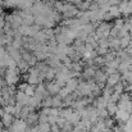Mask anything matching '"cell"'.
<instances>
[{
    "mask_svg": "<svg viewBox=\"0 0 132 132\" xmlns=\"http://www.w3.org/2000/svg\"><path fill=\"white\" fill-rule=\"evenodd\" d=\"M19 69L18 67H8L6 68V72H5V76H4V80L6 82V85H17L19 82Z\"/></svg>",
    "mask_w": 132,
    "mask_h": 132,
    "instance_id": "1",
    "label": "cell"
},
{
    "mask_svg": "<svg viewBox=\"0 0 132 132\" xmlns=\"http://www.w3.org/2000/svg\"><path fill=\"white\" fill-rule=\"evenodd\" d=\"M110 32H112V26L108 23V22H101L99 24V27L96 28L95 31V35L97 36V39H109L110 36Z\"/></svg>",
    "mask_w": 132,
    "mask_h": 132,
    "instance_id": "2",
    "label": "cell"
},
{
    "mask_svg": "<svg viewBox=\"0 0 132 132\" xmlns=\"http://www.w3.org/2000/svg\"><path fill=\"white\" fill-rule=\"evenodd\" d=\"M94 80H95V82L97 84V85H100L101 87L104 88V85H106V80H108V75H106V72L103 69V71H96V73H95V77H94Z\"/></svg>",
    "mask_w": 132,
    "mask_h": 132,
    "instance_id": "3",
    "label": "cell"
},
{
    "mask_svg": "<svg viewBox=\"0 0 132 132\" xmlns=\"http://www.w3.org/2000/svg\"><path fill=\"white\" fill-rule=\"evenodd\" d=\"M12 126H13L15 132H26L27 127H28L26 119H21V118H15V121H14V123Z\"/></svg>",
    "mask_w": 132,
    "mask_h": 132,
    "instance_id": "4",
    "label": "cell"
},
{
    "mask_svg": "<svg viewBox=\"0 0 132 132\" xmlns=\"http://www.w3.org/2000/svg\"><path fill=\"white\" fill-rule=\"evenodd\" d=\"M108 103H109V99H106L105 96H97V97L94 100L92 105H94L97 110H101V109H106Z\"/></svg>",
    "mask_w": 132,
    "mask_h": 132,
    "instance_id": "5",
    "label": "cell"
},
{
    "mask_svg": "<svg viewBox=\"0 0 132 132\" xmlns=\"http://www.w3.org/2000/svg\"><path fill=\"white\" fill-rule=\"evenodd\" d=\"M116 119L119 122V125H125L128 119H130V117H131V113L130 112H126V110H122V109H118V112L116 113Z\"/></svg>",
    "mask_w": 132,
    "mask_h": 132,
    "instance_id": "6",
    "label": "cell"
},
{
    "mask_svg": "<svg viewBox=\"0 0 132 132\" xmlns=\"http://www.w3.org/2000/svg\"><path fill=\"white\" fill-rule=\"evenodd\" d=\"M46 90H47V92L51 95V96H54V95H58L59 94V91H60V86L55 82V80L54 81H47L46 84Z\"/></svg>",
    "mask_w": 132,
    "mask_h": 132,
    "instance_id": "7",
    "label": "cell"
},
{
    "mask_svg": "<svg viewBox=\"0 0 132 132\" xmlns=\"http://www.w3.org/2000/svg\"><path fill=\"white\" fill-rule=\"evenodd\" d=\"M35 95H36L37 97H40L41 100H44L46 96H49V95H50V94L47 92V90H46V85H45L44 82H40L39 85H36Z\"/></svg>",
    "mask_w": 132,
    "mask_h": 132,
    "instance_id": "8",
    "label": "cell"
},
{
    "mask_svg": "<svg viewBox=\"0 0 132 132\" xmlns=\"http://www.w3.org/2000/svg\"><path fill=\"white\" fill-rule=\"evenodd\" d=\"M15 100H17V103L21 104L22 106H26V105H28L30 96H28L24 91H17V94H15Z\"/></svg>",
    "mask_w": 132,
    "mask_h": 132,
    "instance_id": "9",
    "label": "cell"
},
{
    "mask_svg": "<svg viewBox=\"0 0 132 132\" xmlns=\"http://www.w3.org/2000/svg\"><path fill=\"white\" fill-rule=\"evenodd\" d=\"M122 81V76L119 73H112L108 76V80H106V86H110V87H114L118 82Z\"/></svg>",
    "mask_w": 132,
    "mask_h": 132,
    "instance_id": "10",
    "label": "cell"
},
{
    "mask_svg": "<svg viewBox=\"0 0 132 132\" xmlns=\"http://www.w3.org/2000/svg\"><path fill=\"white\" fill-rule=\"evenodd\" d=\"M0 121L3 122V125H4V127H9V126H12L13 123H14V121H15V117L13 116V114H9V113H4L1 117H0Z\"/></svg>",
    "mask_w": 132,
    "mask_h": 132,
    "instance_id": "11",
    "label": "cell"
},
{
    "mask_svg": "<svg viewBox=\"0 0 132 132\" xmlns=\"http://www.w3.org/2000/svg\"><path fill=\"white\" fill-rule=\"evenodd\" d=\"M26 122L28 126H37L39 125V113H36L35 110L30 113V116L26 118Z\"/></svg>",
    "mask_w": 132,
    "mask_h": 132,
    "instance_id": "12",
    "label": "cell"
},
{
    "mask_svg": "<svg viewBox=\"0 0 132 132\" xmlns=\"http://www.w3.org/2000/svg\"><path fill=\"white\" fill-rule=\"evenodd\" d=\"M78 81H77V78H75V77H72V78H69L68 81H67V84H65V86L64 87L67 88L69 92H75L77 87H78Z\"/></svg>",
    "mask_w": 132,
    "mask_h": 132,
    "instance_id": "13",
    "label": "cell"
},
{
    "mask_svg": "<svg viewBox=\"0 0 132 132\" xmlns=\"http://www.w3.org/2000/svg\"><path fill=\"white\" fill-rule=\"evenodd\" d=\"M95 73H96V69H95L92 65H87L86 68H84L82 76H84V78H86V80H92V78L95 77Z\"/></svg>",
    "mask_w": 132,
    "mask_h": 132,
    "instance_id": "14",
    "label": "cell"
},
{
    "mask_svg": "<svg viewBox=\"0 0 132 132\" xmlns=\"http://www.w3.org/2000/svg\"><path fill=\"white\" fill-rule=\"evenodd\" d=\"M17 67H18V69H19V72H21V73H27V72H28V69L31 68V65H30L24 59L19 60V62L17 63Z\"/></svg>",
    "mask_w": 132,
    "mask_h": 132,
    "instance_id": "15",
    "label": "cell"
},
{
    "mask_svg": "<svg viewBox=\"0 0 132 132\" xmlns=\"http://www.w3.org/2000/svg\"><path fill=\"white\" fill-rule=\"evenodd\" d=\"M41 103H43V100L40 99V97H37L36 95H34V96H30V100H28V105L30 106H32V108H39V106H41Z\"/></svg>",
    "mask_w": 132,
    "mask_h": 132,
    "instance_id": "16",
    "label": "cell"
},
{
    "mask_svg": "<svg viewBox=\"0 0 132 132\" xmlns=\"http://www.w3.org/2000/svg\"><path fill=\"white\" fill-rule=\"evenodd\" d=\"M108 13H109V15H110L112 18H119V15L122 14V13H121V9H119L118 5H112Z\"/></svg>",
    "mask_w": 132,
    "mask_h": 132,
    "instance_id": "17",
    "label": "cell"
},
{
    "mask_svg": "<svg viewBox=\"0 0 132 132\" xmlns=\"http://www.w3.org/2000/svg\"><path fill=\"white\" fill-rule=\"evenodd\" d=\"M106 110H108L109 116H116V113L118 112V104L113 103V101H109L108 105H106Z\"/></svg>",
    "mask_w": 132,
    "mask_h": 132,
    "instance_id": "18",
    "label": "cell"
},
{
    "mask_svg": "<svg viewBox=\"0 0 132 132\" xmlns=\"http://www.w3.org/2000/svg\"><path fill=\"white\" fill-rule=\"evenodd\" d=\"M64 106V103H63V99L59 96V95H54L53 96V108H62Z\"/></svg>",
    "mask_w": 132,
    "mask_h": 132,
    "instance_id": "19",
    "label": "cell"
},
{
    "mask_svg": "<svg viewBox=\"0 0 132 132\" xmlns=\"http://www.w3.org/2000/svg\"><path fill=\"white\" fill-rule=\"evenodd\" d=\"M131 36L130 35H127V36H125V37H121V49H126V47H128L130 44H131Z\"/></svg>",
    "mask_w": 132,
    "mask_h": 132,
    "instance_id": "20",
    "label": "cell"
},
{
    "mask_svg": "<svg viewBox=\"0 0 132 132\" xmlns=\"http://www.w3.org/2000/svg\"><path fill=\"white\" fill-rule=\"evenodd\" d=\"M122 81H123L126 85L132 84V71H127V72L123 73V76H122Z\"/></svg>",
    "mask_w": 132,
    "mask_h": 132,
    "instance_id": "21",
    "label": "cell"
},
{
    "mask_svg": "<svg viewBox=\"0 0 132 132\" xmlns=\"http://www.w3.org/2000/svg\"><path fill=\"white\" fill-rule=\"evenodd\" d=\"M41 106H45V108H51V106H53V96H51V95L46 96L44 100H43Z\"/></svg>",
    "mask_w": 132,
    "mask_h": 132,
    "instance_id": "22",
    "label": "cell"
},
{
    "mask_svg": "<svg viewBox=\"0 0 132 132\" xmlns=\"http://www.w3.org/2000/svg\"><path fill=\"white\" fill-rule=\"evenodd\" d=\"M4 112H5V113H9V114H13V116L15 117L17 108H15V105H5V106H4Z\"/></svg>",
    "mask_w": 132,
    "mask_h": 132,
    "instance_id": "23",
    "label": "cell"
},
{
    "mask_svg": "<svg viewBox=\"0 0 132 132\" xmlns=\"http://www.w3.org/2000/svg\"><path fill=\"white\" fill-rule=\"evenodd\" d=\"M35 91H36V86L35 85H28V87L26 88V94L28 95V96H34L35 95Z\"/></svg>",
    "mask_w": 132,
    "mask_h": 132,
    "instance_id": "24",
    "label": "cell"
},
{
    "mask_svg": "<svg viewBox=\"0 0 132 132\" xmlns=\"http://www.w3.org/2000/svg\"><path fill=\"white\" fill-rule=\"evenodd\" d=\"M39 123H49V116L39 113Z\"/></svg>",
    "mask_w": 132,
    "mask_h": 132,
    "instance_id": "25",
    "label": "cell"
},
{
    "mask_svg": "<svg viewBox=\"0 0 132 132\" xmlns=\"http://www.w3.org/2000/svg\"><path fill=\"white\" fill-rule=\"evenodd\" d=\"M108 117H109V113H108L106 109H101V110H99V118H100V119H106Z\"/></svg>",
    "mask_w": 132,
    "mask_h": 132,
    "instance_id": "26",
    "label": "cell"
},
{
    "mask_svg": "<svg viewBox=\"0 0 132 132\" xmlns=\"http://www.w3.org/2000/svg\"><path fill=\"white\" fill-rule=\"evenodd\" d=\"M28 85H30V84H27V82L24 81L23 84H19V85L17 86V90H18V91H26V88L28 87Z\"/></svg>",
    "mask_w": 132,
    "mask_h": 132,
    "instance_id": "27",
    "label": "cell"
},
{
    "mask_svg": "<svg viewBox=\"0 0 132 132\" xmlns=\"http://www.w3.org/2000/svg\"><path fill=\"white\" fill-rule=\"evenodd\" d=\"M112 132H123V127H122V125L114 126V127L112 128Z\"/></svg>",
    "mask_w": 132,
    "mask_h": 132,
    "instance_id": "28",
    "label": "cell"
},
{
    "mask_svg": "<svg viewBox=\"0 0 132 132\" xmlns=\"http://www.w3.org/2000/svg\"><path fill=\"white\" fill-rule=\"evenodd\" d=\"M65 3H69V4H75V5H78L82 0H64Z\"/></svg>",
    "mask_w": 132,
    "mask_h": 132,
    "instance_id": "29",
    "label": "cell"
},
{
    "mask_svg": "<svg viewBox=\"0 0 132 132\" xmlns=\"http://www.w3.org/2000/svg\"><path fill=\"white\" fill-rule=\"evenodd\" d=\"M126 91L131 95V97H132V84H130V85H127V86H126Z\"/></svg>",
    "mask_w": 132,
    "mask_h": 132,
    "instance_id": "30",
    "label": "cell"
},
{
    "mask_svg": "<svg viewBox=\"0 0 132 132\" xmlns=\"http://www.w3.org/2000/svg\"><path fill=\"white\" fill-rule=\"evenodd\" d=\"M4 131V125H3V122L0 121V132H3Z\"/></svg>",
    "mask_w": 132,
    "mask_h": 132,
    "instance_id": "31",
    "label": "cell"
},
{
    "mask_svg": "<svg viewBox=\"0 0 132 132\" xmlns=\"http://www.w3.org/2000/svg\"><path fill=\"white\" fill-rule=\"evenodd\" d=\"M130 71H132V64H131V65H130Z\"/></svg>",
    "mask_w": 132,
    "mask_h": 132,
    "instance_id": "32",
    "label": "cell"
},
{
    "mask_svg": "<svg viewBox=\"0 0 132 132\" xmlns=\"http://www.w3.org/2000/svg\"><path fill=\"white\" fill-rule=\"evenodd\" d=\"M130 22H131V23H132V17H131V19H130Z\"/></svg>",
    "mask_w": 132,
    "mask_h": 132,
    "instance_id": "33",
    "label": "cell"
},
{
    "mask_svg": "<svg viewBox=\"0 0 132 132\" xmlns=\"http://www.w3.org/2000/svg\"><path fill=\"white\" fill-rule=\"evenodd\" d=\"M1 87H3V85H1V84H0V88H1Z\"/></svg>",
    "mask_w": 132,
    "mask_h": 132,
    "instance_id": "34",
    "label": "cell"
},
{
    "mask_svg": "<svg viewBox=\"0 0 132 132\" xmlns=\"http://www.w3.org/2000/svg\"><path fill=\"white\" fill-rule=\"evenodd\" d=\"M87 132H95V131H92V130H91V131H87Z\"/></svg>",
    "mask_w": 132,
    "mask_h": 132,
    "instance_id": "35",
    "label": "cell"
},
{
    "mask_svg": "<svg viewBox=\"0 0 132 132\" xmlns=\"http://www.w3.org/2000/svg\"><path fill=\"white\" fill-rule=\"evenodd\" d=\"M110 132H112V131H110Z\"/></svg>",
    "mask_w": 132,
    "mask_h": 132,
    "instance_id": "36",
    "label": "cell"
}]
</instances>
